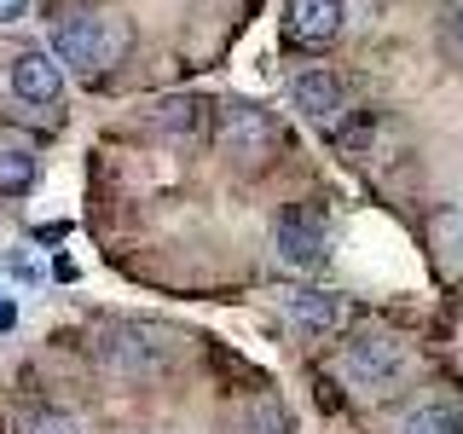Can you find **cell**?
<instances>
[{
    "instance_id": "obj_1",
    "label": "cell",
    "mask_w": 463,
    "mask_h": 434,
    "mask_svg": "<svg viewBox=\"0 0 463 434\" xmlns=\"http://www.w3.org/2000/svg\"><path fill=\"white\" fill-rule=\"evenodd\" d=\"M128 24L122 18H105V12H70L64 24L52 29V52L58 64H76L81 76H105L116 58L128 52Z\"/></svg>"
},
{
    "instance_id": "obj_12",
    "label": "cell",
    "mask_w": 463,
    "mask_h": 434,
    "mask_svg": "<svg viewBox=\"0 0 463 434\" xmlns=\"http://www.w3.org/2000/svg\"><path fill=\"white\" fill-rule=\"evenodd\" d=\"M35 185V156L24 145H6L0 151V192H29Z\"/></svg>"
},
{
    "instance_id": "obj_17",
    "label": "cell",
    "mask_w": 463,
    "mask_h": 434,
    "mask_svg": "<svg viewBox=\"0 0 463 434\" xmlns=\"http://www.w3.org/2000/svg\"><path fill=\"white\" fill-rule=\"evenodd\" d=\"M458 250H463V221H458Z\"/></svg>"
},
{
    "instance_id": "obj_13",
    "label": "cell",
    "mask_w": 463,
    "mask_h": 434,
    "mask_svg": "<svg viewBox=\"0 0 463 434\" xmlns=\"http://www.w3.org/2000/svg\"><path fill=\"white\" fill-rule=\"evenodd\" d=\"M29 434H81L76 417H58V411H41L35 423H29Z\"/></svg>"
},
{
    "instance_id": "obj_15",
    "label": "cell",
    "mask_w": 463,
    "mask_h": 434,
    "mask_svg": "<svg viewBox=\"0 0 463 434\" xmlns=\"http://www.w3.org/2000/svg\"><path fill=\"white\" fill-rule=\"evenodd\" d=\"M29 18V0H0V24H18Z\"/></svg>"
},
{
    "instance_id": "obj_9",
    "label": "cell",
    "mask_w": 463,
    "mask_h": 434,
    "mask_svg": "<svg viewBox=\"0 0 463 434\" xmlns=\"http://www.w3.org/2000/svg\"><path fill=\"white\" fill-rule=\"evenodd\" d=\"M289 318L307 330H336L342 325V296H330V289H301V296H289Z\"/></svg>"
},
{
    "instance_id": "obj_5",
    "label": "cell",
    "mask_w": 463,
    "mask_h": 434,
    "mask_svg": "<svg viewBox=\"0 0 463 434\" xmlns=\"http://www.w3.org/2000/svg\"><path fill=\"white\" fill-rule=\"evenodd\" d=\"M6 76H12V93H18L24 105H58V99H64V70H58V58L41 52V47H24L12 58Z\"/></svg>"
},
{
    "instance_id": "obj_10",
    "label": "cell",
    "mask_w": 463,
    "mask_h": 434,
    "mask_svg": "<svg viewBox=\"0 0 463 434\" xmlns=\"http://www.w3.org/2000/svg\"><path fill=\"white\" fill-rule=\"evenodd\" d=\"M400 434H463V417L446 411V405H417L400 423Z\"/></svg>"
},
{
    "instance_id": "obj_7",
    "label": "cell",
    "mask_w": 463,
    "mask_h": 434,
    "mask_svg": "<svg viewBox=\"0 0 463 434\" xmlns=\"http://www.w3.org/2000/svg\"><path fill=\"white\" fill-rule=\"evenodd\" d=\"M342 24H347L342 0H289V12H284V35L296 47H325V41L342 35Z\"/></svg>"
},
{
    "instance_id": "obj_14",
    "label": "cell",
    "mask_w": 463,
    "mask_h": 434,
    "mask_svg": "<svg viewBox=\"0 0 463 434\" xmlns=\"http://www.w3.org/2000/svg\"><path fill=\"white\" fill-rule=\"evenodd\" d=\"M6 272H12V278H24V284H35V278H41V267H35V260H29L24 250H6Z\"/></svg>"
},
{
    "instance_id": "obj_3",
    "label": "cell",
    "mask_w": 463,
    "mask_h": 434,
    "mask_svg": "<svg viewBox=\"0 0 463 434\" xmlns=\"http://www.w3.org/2000/svg\"><path fill=\"white\" fill-rule=\"evenodd\" d=\"M272 250H279V267L289 272H313L318 260H325V221L307 209H284L279 214V226H272Z\"/></svg>"
},
{
    "instance_id": "obj_6",
    "label": "cell",
    "mask_w": 463,
    "mask_h": 434,
    "mask_svg": "<svg viewBox=\"0 0 463 434\" xmlns=\"http://www.w3.org/2000/svg\"><path fill=\"white\" fill-rule=\"evenodd\" d=\"M99 354H105V365H116V371H151V365L168 359V336L151 330V325H122V330L105 336Z\"/></svg>"
},
{
    "instance_id": "obj_2",
    "label": "cell",
    "mask_w": 463,
    "mask_h": 434,
    "mask_svg": "<svg viewBox=\"0 0 463 434\" xmlns=\"http://www.w3.org/2000/svg\"><path fill=\"white\" fill-rule=\"evenodd\" d=\"M405 365H411V354H405V342L388 336V330H365V336H354L342 347V376L371 400L388 394V388L405 376Z\"/></svg>"
},
{
    "instance_id": "obj_16",
    "label": "cell",
    "mask_w": 463,
    "mask_h": 434,
    "mask_svg": "<svg viewBox=\"0 0 463 434\" xmlns=\"http://www.w3.org/2000/svg\"><path fill=\"white\" fill-rule=\"evenodd\" d=\"M452 41H458V47H463V6L452 12Z\"/></svg>"
},
{
    "instance_id": "obj_8",
    "label": "cell",
    "mask_w": 463,
    "mask_h": 434,
    "mask_svg": "<svg viewBox=\"0 0 463 434\" xmlns=\"http://www.w3.org/2000/svg\"><path fill=\"white\" fill-rule=\"evenodd\" d=\"M221 145L238 156V163H267L272 145H279V127H272L260 110L238 105V110H226V122H221Z\"/></svg>"
},
{
    "instance_id": "obj_4",
    "label": "cell",
    "mask_w": 463,
    "mask_h": 434,
    "mask_svg": "<svg viewBox=\"0 0 463 434\" xmlns=\"http://www.w3.org/2000/svg\"><path fill=\"white\" fill-rule=\"evenodd\" d=\"M289 105L307 116L313 127H336L342 110H347V87L330 76V70H301V76L289 81Z\"/></svg>"
},
{
    "instance_id": "obj_11",
    "label": "cell",
    "mask_w": 463,
    "mask_h": 434,
    "mask_svg": "<svg viewBox=\"0 0 463 434\" xmlns=\"http://www.w3.org/2000/svg\"><path fill=\"white\" fill-rule=\"evenodd\" d=\"M156 122L174 127V134H192V127H203V99H192V93L163 99V105H156Z\"/></svg>"
}]
</instances>
